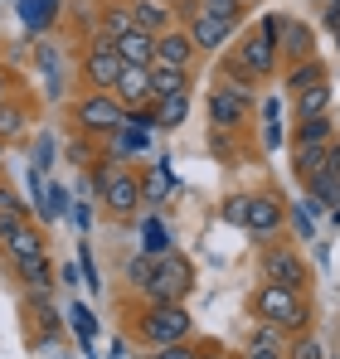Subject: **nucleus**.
I'll return each mask as SVG.
<instances>
[{
	"mask_svg": "<svg viewBox=\"0 0 340 359\" xmlns=\"http://www.w3.org/2000/svg\"><path fill=\"white\" fill-rule=\"evenodd\" d=\"M253 316L268 320V325H277L287 340L292 335H306L311 320H316L311 292H287V287H268V282H258V292H253Z\"/></svg>",
	"mask_w": 340,
	"mask_h": 359,
	"instance_id": "obj_1",
	"label": "nucleus"
},
{
	"mask_svg": "<svg viewBox=\"0 0 340 359\" xmlns=\"http://www.w3.org/2000/svg\"><path fill=\"white\" fill-rule=\"evenodd\" d=\"M190 335H195V316L180 301H170V306H141V316H136V340L146 350H166V345L190 340Z\"/></svg>",
	"mask_w": 340,
	"mask_h": 359,
	"instance_id": "obj_2",
	"label": "nucleus"
},
{
	"mask_svg": "<svg viewBox=\"0 0 340 359\" xmlns=\"http://www.w3.org/2000/svg\"><path fill=\"white\" fill-rule=\"evenodd\" d=\"M258 277L268 287H287V292H311V267L301 257L296 243H263L258 248Z\"/></svg>",
	"mask_w": 340,
	"mask_h": 359,
	"instance_id": "obj_3",
	"label": "nucleus"
},
{
	"mask_svg": "<svg viewBox=\"0 0 340 359\" xmlns=\"http://www.w3.org/2000/svg\"><path fill=\"white\" fill-rule=\"evenodd\" d=\"M68 117H73V131H78V136H93V141L103 146L107 136H117V131L126 126V107L117 102L112 93H83V97L68 107Z\"/></svg>",
	"mask_w": 340,
	"mask_h": 359,
	"instance_id": "obj_4",
	"label": "nucleus"
},
{
	"mask_svg": "<svg viewBox=\"0 0 340 359\" xmlns=\"http://www.w3.org/2000/svg\"><path fill=\"white\" fill-rule=\"evenodd\" d=\"M190 292H195V267H190V257H180V252L151 257V277H146V287H141L146 306H170V301L185 306Z\"/></svg>",
	"mask_w": 340,
	"mask_h": 359,
	"instance_id": "obj_5",
	"label": "nucleus"
},
{
	"mask_svg": "<svg viewBox=\"0 0 340 359\" xmlns=\"http://www.w3.org/2000/svg\"><path fill=\"white\" fill-rule=\"evenodd\" d=\"M238 229L258 243H277L287 229V204L277 194H238Z\"/></svg>",
	"mask_w": 340,
	"mask_h": 359,
	"instance_id": "obj_6",
	"label": "nucleus"
},
{
	"mask_svg": "<svg viewBox=\"0 0 340 359\" xmlns=\"http://www.w3.org/2000/svg\"><path fill=\"white\" fill-rule=\"evenodd\" d=\"M103 209H107V219L117 224H131V219H141V204H146V194H141V175L131 170V165H107V180H103Z\"/></svg>",
	"mask_w": 340,
	"mask_h": 359,
	"instance_id": "obj_7",
	"label": "nucleus"
},
{
	"mask_svg": "<svg viewBox=\"0 0 340 359\" xmlns=\"http://www.w3.org/2000/svg\"><path fill=\"white\" fill-rule=\"evenodd\" d=\"M78 78H83V88H88V93H112L117 78H122V59H117L112 39H103V34H93V39H88L83 63H78Z\"/></svg>",
	"mask_w": 340,
	"mask_h": 359,
	"instance_id": "obj_8",
	"label": "nucleus"
},
{
	"mask_svg": "<svg viewBox=\"0 0 340 359\" xmlns=\"http://www.w3.org/2000/svg\"><path fill=\"white\" fill-rule=\"evenodd\" d=\"M233 59L243 63L258 83L263 78H277L282 73V59H277V44L263 34V29H243V39H238V49H233Z\"/></svg>",
	"mask_w": 340,
	"mask_h": 359,
	"instance_id": "obj_9",
	"label": "nucleus"
},
{
	"mask_svg": "<svg viewBox=\"0 0 340 359\" xmlns=\"http://www.w3.org/2000/svg\"><path fill=\"white\" fill-rule=\"evenodd\" d=\"M273 44H277V59H282V63L316 59V34H311V25H306V20H296V15H277Z\"/></svg>",
	"mask_w": 340,
	"mask_h": 359,
	"instance_id": "obj_10",
	"label": "nucleus"
},
{
	"mask_svg": "<svg viewBox=\"0 0 340 359\" xmlns=\"http://www.w3.org/2000/svg\"><path fill=\"white\" fill-rule=\"evenodd\" d=\"M248 112H253V97L248 93H238L228 83L209 88V121H214V131H238L248 121Z\"/></svg>",
	"mask_w": 340,
	"mask_h": 359,
	"instance_id": "obj_11",
	"label": "nucleus"
},
{
	"mask_svg": "<svg viewBox=\"0 0 340 359\" xmlns=\"http://www.w3.org/2000/svg\"><path fill=\"white\" fill-rule=\"evenodd\" d=\"M195 59H200V49L190 44L185 25H170L166 34H156V63H151V68H180V73H195Z\"/></svg>",
	"mask_w": 340,
	"mask_h": 359,
	"instance_id": "obj_12",
	"label": "nucleus"
},
{
	"mask_svg": "<svg viewBox=\"0 0 340 359\" xmlns=\"http://www.w3.org/2000/svg\"><path fill=\"white\" fill-rule=\"evenodd\" d=\"M185 34H190V44L200 49V54H219V49H228V39L238 34V25H228V20H219V15H195L190 25H185Z\"/></svg>",
	"mask_w": 340,
	"mask_h": 359,
	"instance_id": "obj_13",
	"label": "nucleus"
},
{
	"mask_svg": "<svg viewBox=\"0 0 340 359\" xmlns=\"http://www.w3.org/2000/svg\"><path fill=\"white\" fill-rule=\"evenodd\" d=\"M112 97L126 107V112H146V107L156 102V93H151V68H122Z\"/></svg>",
	"mask_w": 340,
	"mask_h": 359,
	"instance_id": "obj_14",
	"label": "nucleus"
},
{
	"mask_svg": "<svg viewBox=\"0 0 340 359\" xmlns=\"http://www.w3.org/2000/svg\"><path fill=\"white\" fill-rule=\"evenodd\" d=\"M44 229L34 224V219H25V224H15V229H5L0 233V252H5V262H20V257H34V252H49L44 248Z\"/></svg>",
	"mask_w": 340,
	"mask_h": 359,
	"instance_id": "obj_15",
	"label": "nucleus"
},
{
	"mask_svg": "<svg viewBox=\"0 0 340 359\" xmlns=\"http://www.w3.org/2000/svg\"><path fill=\"white\" fill-rule=\"evenodd\" d=\"M34 68L44 73V102H63V93H68V73H63V54H58V44L39 39V44H34Z\"/></svg>",
	"mask_w": 340,
	"mask_h": 359,
	"instance_id": "obj_16",
	"label": "nucleus"
},
{
	"mask_svg": "<svg viewBox=\"0 0 340 359\" xmlns=\"http://www.w3.org/2000/svg\"><path fill=\"white\" fill-rule=\"evenodd\" d=\"M10 272L25 282V292H34V297H54L58 277H54V262H49V252H34V257H20V262H10Z\"/></svg>",
	"mask_w": 340,
	"mask_h": 359,
	"instance_id": "obj_17",
	"label": "nucleus"
},
{
	"mask_svg": "<svg viewBox=\"0 0 340 359\" xmlns=\"http://www.w3.org/2000/svg\"><path fill=\"white\" fill-rule=\"evenodd\" d=\"M34 131V107L20 102V97H5L0 102V146H15Z\"/></svg>",
	"mask_w": 340,
	"mask_h": 359,
	"instance_id": "obj_18",
	"label": "nucleus"
},
{
	"mask_svg": "<svg viewBox=\"0 0 340 359\" xmlns=\"http://www.w3.org/2000/svg\"><path fill=\"white\" fill-rule=\"evenodd\" d=\"M15 15H20V29L39 39L44 29H54V25H58L63 5H58V0H20V5H15Z\"/></svg>",
	"mask_w": 340,
	"mask_h": 359,
	"instance_id": "obj_19",
	"label": "nucleus"
},
{
	"mask_svg": "<svg viewBox=\"0 0 340 359\" xmlns=\"http://www.w3.org/2000/svg\"><path fill=\"white\" fill-rule=\"evenodd\" d=\"M122 68H151L156 63V34H146V29H131V34H122L112 44Z\"/></svg>",
	"mask_w": 340,
	"mask_h": 359,
	"instance_id": "obj_20",
	"label": "nucleus"
},
{
	"mask_svg": "<svg viewBox=\"0 0 340 359\" xmlns=\"http://www.w3.org/2000/svg\"><path fill=\"white\" fill-rule=\"evenodd\" d=\"M331 102H336V88H331V78H326V83H316V88H306V93L292 97V117H296V121L331 117Z\"/></svg>",
	"mask_w": 340,
	"mask_h": 359,
	"instance_id": "obj_21",
	"label": "nucleus"
},
{
	"mask_svg": "<svg viewBox=\"0 0 340 359\" xmlns=\"http://www.w3.org/2000/svg\"><path fill=\"white\" fill-rule=\"evenodd\" d=\"M126 5H131L136 29H146V34H166L170 25H175V10H170L166 0H126Z\"/></svg>",
	"mask_w": 340,
	"mask_h": 359,
	"instance_id": "obj_22",
	"label": "nucleus"
},
{
	"mask_svg": "<svg viewBox=\"0 0 340 359\" xmlns=\"http://www.w3.org/2000/svg\"><path fill=\"white\" fill-rule=\"evenodd\" d=\"M316 83H326V63H321V59H301V63H287V68H282L287 97H296V93L316 88Z\"/></svg>",
	"mask_w": 340,
	"mask_h": 359,
	"instance_id": "obj_23",
	"label": "nucleus"
},
{
	"mask_svg": "<svg viewBox=\"0 0 340 359\" xmlns=\"http://www.w3.org/2000/svg\"><path fill=\"white\" fill-rule=\"evenodd\" d=\"M131 29H136L131 5H126V0H112V5L98 15V29H93V34H103V39H112V44H117V39H122V34H131Z\"/></svg>",
	"mask_w": 340,
	"mask_h": 359,
	"instance_id": "obj_24",
	"label": "nucleus"
},
{
	"mask_svg": "<svg viewBox=\"0 0 340 359\" xmlns=\"http://www.w3.org/2000/svg\"><path fill=\"white\" fill-rule=\"evenodd\" d=\"M151 117H156V131H175L190 117V93H175V97H156L151 102Z\"/></svg>",
	"mask_w": 340,
	"mask_h": 359,
	"instance_id": "obj_25",
	"label": "nucleus"
},
{
	"mask_svg": "<svg viewBox=\"0 0 340 359\" xmlns=\"http://www.w3.org/2000/svg\"><path fill=\"white\" fill-rule=\"evenodd\" d=\"M340 131H336V117H306L296 121V131H292V146H331Z\"/></svg>",
	"mask_w": 340,
	"mask_h": 359,
	"instance_id": "obj_26",
	"label": "nucleus"
},
{
	"mask_svg": "<svg viewBox=\"0 0 340 359\" xmlns=\"http://www.w3.org/2000/svg\"><path fill=\"white\" fill-rule=\"evenodd\" d=\"M166 252H175V243H170L161 214H141V257H166Z\"/></svg>",
	"mask_w": 340,
	"mask_h": 359,
	"instance_id": "obj_27",
	"label": "nucleus"
},
{
	"mask_svg": "<svg viewBox=\"0 0 340 359\" xmlns=\"http://www.w3.org/2000/svg\"><path fill=\"white\" fill-rule=\"evenodd\" d=\"M326 151L331 146H292V175L306 184L316 170H326Z\"/></svg>",
	"mask_w": 340,
	"mask_h": 359,
	"instance_id": "obj_28",
	"label": "nucleus"
},
{
	"mask_svg": "<svg viewBox=\"0 0 340 359\" xmlns=\"http://www.w3.org/2000/svg\"><path fill=\"white\" fill-rule=\"evenodd\" d=\"M25 219H30V204L20 199V189H15V184H5V180H0V233H5V229H15V224H25Z\"/></svg>",
	"mask_w": 340,
	"mask_h": 359,
	"instance_id": "obj_29",
	"label": "nucleus"
},
{
	"mask_svg": "<svg viewBox=\"0 0 340 359\" xmlns=\"http://www.w3.org/2000/svg\"><path fill=\"white\" fill-rule=\"evenodd\" d=\"M195 73H180V68H151V93L156 97H175V93H190Z\"/></svg>",
	"mask_w": 340,
	"mask_h": 359,
	"instance_id": "obj_30",
	"label": "nucleus"
},
{
	"mask_svg": "<svg viewBox=\"0 0 340 359\" xmlns=\"http://www.w3.org/2000/svg\"><path fill=\"white\" fill-rule=\"evenodd\" d=\"M63 156H68L73 165H83V170H93V165L103 161V146H98L93 136H78V131H73V136L63 141Z\"/></svg>",
	"mask_w": 340,
	"mask_h": 359,
	"instance_id": "obj_31",
	"label": "nucleus"
},
{
	"mask_svg": "<svg viewBox=\"0 0 340 359\" xmlns=\"http://www.w3.org/2000/svg\"><path fill=\"white\" fill-rule=\"evenodd\" d=\"M68 209H73L68 189H63V184H44V204L34 209V214H39V224H58V219H68Z\"/></svg>",
	"mask_w": 340,
	"mask_h": 359,
	"instance_id": "obj_32",
	"label": "nucleus"
},
{
	"mask_svg": "<svg viewBox=\"0 0 340 359\" xmlns=\"http://www.w3.org/2000/svg\"><path fill=\"white\" fill-rule=\"evenodd\" d=\"M287 229L296 233V243H316V214H311V204H292L287 209Z\"/></svg>",
	"mask_w": 340,
	"mask_h": 359,
	"instance_id": "obj_33",
	"label": "nucleus"
},
{
	"mask_svg": "<svg viewBox=\"0 0 340 359\" xmlns=\"http://www.w3.org/2000/svg\"><path fill=\"white\" fill-rule=\"evenodd\" d=\"M68 325H73V335L83 340V350H93V335H98V320H93V311H88L83 301H73V306H68Z\"/></svg>",
	"mask_w": 340,
	"mask_h": 359,
	"instance_id": "obj_34",
	"label": "nucleus"
},
{
	"mask_svg": "<svg viewBox=\"0 0 340 359\" xmlns=\"http://www.w3.org/2000/svg\"><path fill=\"white\" fill-rule=\"evenodd\" d=\"M248 350H277V355H282V350H287V335L277 330V325L258 320V325L248 330Z\"/></svg>",
	"mask_w": 340,
	"mask_h": 359,
	"instance_id": "obj_35",
	"label": "nucleus"
},
{
	"mask_svg": "<svg viewBox=\"0 0 340 359\" xmlns=\"http://www.w3.org/2000/svg\"><path fill=\"white\" fill-rule=\"evenodd\" d=\"M282 359H326V345H321V340L306 330V335H292V340H287Z\"/></svg>",
	"mask_w": 340,
	"mask_h": 359,
	"instance_id": "obj_36",
	"label": "nucleus"
},
{
	"mask_svg": "<svg viewBox=\"0 0 340 359\" xmlns=\"http://www.w3.org/2000/svg\"><path fill=\"white\" fill-rule=\"evenodd\" d=\"M263 146H268V151H277V146H282L287 141V131H282V102H268V107H263Z\"/></svg>",
	"mask_w": 340,
	"mask_h": 359,
	"instance_id": "obj_37",
	"label": "nucleus"
},
{
	"mask_svg": "<svg viewBox=\"0 0 340 359\" xmlns=\"http://www.w3.org/2000/svg\"><path fill=\"white\" fill-rule=\"evenodd\" d=\"M146 277H151V257H141V252H131V257L122 262V282H126L131 292H141V287H146Z\"/></svg>",
	"mask_w": 340,
	"mask_h": 359,
	"instance_id": "obj_38",
	"label": "nucleus"
},
{
	"mask_svg": "<svg viewBox=\"0 0 340 359\" xmlns=\"http://www.w3.org/2000/svg\"><path fill=\"white\" fill-rule=\"evenodd\" d=\"M78 272H83V287H88V292H103V272H98V262H93L88 243L78 248Z\"/></svg>",
	"mask_w": 340,
	"mask_h": 359,
	"instance_id": "obj_39",
	"label": "nucleus"
},
{
	"mask_svg": "<svg viewBox=\"0 0 340 359\" xmlns=\"http://www.w3.org/2000/svg\"><path fill=\"white\" fill-rule=\"evenodd\" d=\"M34 170L44 175V170H54V136L49 131H39L34 136Z\"/></svg>",
	"mask_w": 340,
	"mask_h": 359,
	"instance_id": "obj_40",
	"label": "nucleus"
},
{
	"mask_svg": "<svg viewBox=\"0 0 340 359\" xmlns=\"http://www.w3.org/2000/svg\"><path fill=\"white\" fill-rule=\"evenodd\" d=\"M68 219H73L78 233H88V229H93V199H78V204L68 209Z\"/></svg>",
	"mask_w": 340,
	"mask_h": 359,
	"instance_id": "obj_41",
	"label": "nucleus"
},
{
	"mask_svg": "<svg viewBox=\"0 0 340 359\" xmlns=\"http://www.w3.org/2000/svg\"><path fill=\"white\" fill-rule=\"evenodd\" d=\"M146 359H195V340H180V345H166V350H151Z\"/></svg>",
	"mask_w": 340,
	"mask_h": 359,
	"instance_id": "obj_42",
	"label": "nucleus"
},
{
	"mask_svg": "<svg viewBox=\"0 0 340 359\" xmlns=\"http://www.w3.org/2000/svg\"><path fill=\"white\" fill-rule=\"evenodd\" d=\"M321 25H326V29L340 25V0H321Z\"/></svg>",
	"mask_w": 340,
	"mask_h": 359,
	"instance_id": "obj_43",
	"label": "nucleus"
},
{
	"mask_svg": "<svg viewBox=\"0 0 340 359\" xmlns=\"http://www.w3.org/2000/svg\"><path fill=\"white\" fill-rule=\"evenodd\" d=\"M54 277L63 282V287H73V282H78V267H73V262H63V267H58Z\"/></svg>",
	"mask_w": 340,
	"mask_h": 359,
	"instance_id": "obj_44",
	"label": "nucleus"
},
{
	"mask_svg": "<svg viewBox=\"0 0 340 359\" xmlns=\"http://www.w3.org/2000/svg\"><path fill=\"white\" fill-rule=\"evenodd\" d=\"M195 359H233L224 350H214V345H195Z\"/></svg>",
	"mask_w": 340,
	"mask_h": 359,
	"instance_id": "obj_45",
	"label": "nucleus"
},
{
	"mask_svg": "<svg viewBox=\"0 0 340 359\" xmlns=\"http://www.w3.org/2000/svg\"><path fill=\"white\" fill-rule=\"evenodd\" d=\"M5 97H15V93H10V73L0 68V102H5Z\"/></svg>",
	"mask_w": 340,
	"mask_h": 359,
	"instance_id": "obj_46",
	"label": "nucleus"
},
{
	"mask_svg": "<svg viewBox=\"0 0 340 359\" xmlns=\"http://www.w3.org/2000/svg\"><path fill=\"white\" fill-rule=\"evenodd\" d=\"M331 34H336V54H340V25H336V29H331Z\"/></svg>",
	"mask_w": 340,
	"mask_h": 359,
	"instance_id": "obj_47",
	"label": "nucleus"
},
{
	"mask_svg": "<svg viewBox=\"0 0 340 359\" xmlns=\"http://www.w3.org/2000/svg\"><path fill=\"white\" fill-rule=\"evenodd\" d=\"M0 156H5V146H0Z\"/></svg>",
	"mask_w": 340,
	"mask_h": 359,
	"instance_id": "obj_48",
	"label": "nucleus"
},
{
	"mask_svg": "<svg viewBox=\"0 0 340 359\" xmlns=\"http://www.w3.org/2000/svg\"><path fill=\"white\" fill-rule=\"evenodd\" d=\"M166 5H175V0H166Z\"/></svg>",
	"mask_w": 340,
	"mask_h": 359,
	"instance_id": "obj_49",
	"label": "nucleus"
},
{
	"mask_svg": "<svg viewBox=\"0 0 340 359\" xmlns=\"http://www.w3.org/2000/svg\"><path fill=\"white\" fill-rule=\"evenodd\" d=\"M316 5H321V0H316Z\"/></svg>",
	"mask_w": 340,
	"mask_h": 359,
	"instance_id": "obj_50",
	"label": "nucleus"
}]
</instances>
